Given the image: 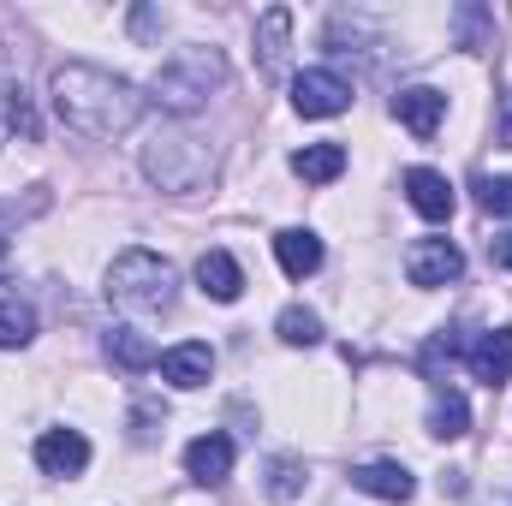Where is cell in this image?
<instances>
[{
    "label": "cell",
    "instance_id": "cell-16",
    "mask_svg": "<svg viewBox=\"0 0 512 506\" xmlns=\"http://www.w3.org/2000/svg\"><path fill=\"white\" fill-rule=\"evenodd\" d=\"M292 173H298L304 185H334V179L346 173V143H304V149L292 155Z\"/></svg>",
    "mask_w": 512,
    "mask_h": 506
},
{
    "label": "cell",
    "instance_id": "cell-11",
    "mask_svg": "<svg viewBox=\"0 0 512 506\" xmlns=\"http://www.w3.org/2000/svg\"><path fill=\"white\" fill-rule=\"evenodd\" d=\"M465 364H471V376L483 381V387H501V381H512V328L477 334V340L465 346Z\"/></svg>",
    "mask_w": 512,
    "mask_h": 506
},
{
    "label": "cell",
    "instance_id": "cell-12",
    "mask_svg": "<svg viewBox=\"0 0 512 506\" xmlns=\"http://www.w3.org/2000/svg\"><path fill=\"white\" fill-rule=\"evenodd\" d=\"M209 376H215V352H209L203 340H185V346L161 352V381H167V387L191 393V387H203Z\"/></svg>",
    "mask_w": 512,
    "mask_h": 506
},
{
    "label": "cell",
    "instance_id": "cell-10",
    "mask_svg": "<svg viewBox=\"0 0 512 506\" xmlns=\"http://www.w3.org/2000/svg\"><path fill=\"white\" fill-rule=\"evenodd\" d=\"M405 197H411V209H417L423 221H453V209H459L447 173H435V167H411V173H405Z\"/></svg>",
    "mask_w": 512,
    "mask_h": 506
},
{
    "label": "cell",
    "instance_id": "cell-24",
    "mask_svg": "<svg viewBox=\"0 0 512 506\" xmlns=\"http://www.w3.org/2000/svg\"><path fill=\"white\" fill-rule=\"evenodd\" d=\"M268 471H274V483H268V489H274L280 501H292V495H298V483H304V465H298V459H274Z\"/></svg>",
    "mask_w": 512,
    "mask_h": 506
},
{
    "label": "cell",
    "instance_id": "cell-8",
    "mask_svg": "<svg viewBox=\"0 0 512 506\" xmlns=\"http://www.w3.org/2000/svg\"><path fill=\"white\" fill-rule=\"evenodd\" d=\"M36 465H42L48 477H78V471L90 465V441H84L78 429H42V435H36Z\"/></svg>",
    "mask_w": 512,
    "mask_h": 506
},
{
    "label": "cell",
    "instance_id": "cell-3",
    "mask_svg": "<svg viewBox=\"0 0 512 506\" xmlns=\"http://www.w3.org/2000/svg\"><path fill=\"white\" fill-rule=\"evenodd\" d=\"M215 84H227V60L215 54V48H185V54H173L161 72H155V102L167 108V114H191V108H203L209 102V90Z\"/></svg>",
    "mask_w": 512,
    "mask_h": 506
},
{
    "label": "cell",
    "instance_id": "cell-13",
    "mask_svg": "<svg viewBox=\"0 0 512 506\" xmlns=\"http://www.w3.org/2000/svg\"><path fill=\"white\" fill-rule=\"evenodd\" d=\"M352 489H364V495H376V501L405 506L411 495H417V477H411L405 465H393V459H370V465L352 471Z\"/></svg>",
    "mask_w": 512,
    "mask_h": 506
},
{
    "label": "cell",
    "instance_id": "cell-27",
    "mask_svg": "<svg viewBox=\"0 0 512 506\" xmlns=\"http://www.w3.org/2000/svg\"><path fill=\"white\" fill-rule=\"evenodd\" d=\"M507 143H512V114H507Z\"/></svg>",
    "mask_w": 512,
    "mask_h": 506
},
{
    "label": "cell",
    "instance_id": "cell-2",
    "mask_svg": "<svg viewBox=\"0 0 512 506\" xmlns=\"http://www.w3.org/2000/svg\"><path fill=\"white\" fill-rule=\"evenodd\" d=\"M108 304H120L131 316L173 310V268L155 251H120L114 268H108Z\"/></svg>",
    "mask_w": 512,
    "mask_h": 506
},
{
    "label": "cell",
    "instance_id": "cell-26",
    "mask_svg": "<svg viewBox=\"0 0 512 506\" xmlns=\"http://www.w3.org/2000/svg\"><path fill=\"white\" fill-rule=\"evenodd\" d=\"M489 256H495L501 268H512V233H501V239H489Z\"/></svg>",
    "mask_w": 512,
    "mask_h": 506
},
{
    "label": "cell",
    "instance_id": "cell-7",
    "mask_svg": "<svg viewBox=\"0 0 512 506\" xmlns=\"http://www.w3.org/2000/svg\"><path fill=\"white\" fill-rule=\"evenodd\" d=\"M393 120L405 131H417V137H435L441 120H447V96H441L435 84H405V90L393 96Z\"/></svg>",
    "mask_w": 512,
    "mask_h": 506
},
{
    "label": "cell",
    "instance_id": "cell-20",
    "mask_svg": "<svg viewBox=\"0 0 512 506\" xmlns=\"http://www.w3.org/2000/svg\"><path fill=\"white\" fill-rule=\"evenodd\" d=\"M108 358H114L120 370H155V364H161L155 340H143L137 328H108Z\"/></svg>",
    "mask_w": 512,
    "mask_h": 506
},
{
    "label": "cell",
    "instance_id": "cell-19",
    "mask_svg": "<svg viewBox=\"0 0 512 506\" xmlns=\"http://www.w3.org/2000/svg\"><path fill=\"white\" fill-rule=\"evenodd\" d=\"M30 334H36V310L0 280V346H30Z\"/></svg>",
    "mask_w": 512,
    "mask_h": 506
},
{
    "label": "cell",
    "instance_id": "cell-6",
    "mask_svg": "<svg viewBox=\"0 0 512 506\" xmlns=\"http://www.w3.org/2000/svg\"><path fill=\"white\" fill-rule=\"evenodd\" d=\"M459 274H465V256H459V245H447V239H417L411 256H405V280L423 286V292H435V286H447Z\"/></svg>",
    "mask_w": 512,
    "mask_h": 506
},
{
    "label": "cell",
    "instance_id": "cell-9",
    "mask_svg": "<svg viewBox=\"0 0 512 506\" xmlns=\"http://www.w3.org/2000/svg\"><path fill=\"white\" fill-rule=\"evenodd\" d=\"M185 477H191L197 489H221V483L233 477V441H227V435H197V441L185 447Z\"/></svg>",
    "mask_w": 512,
    "mask_h": 506
},
{
    "label": "cell",
    "instance_id": "cell-17",
    "mask_svg": "<svg viewBox=\"0 0 512 506\" xmlns=\"http://www.w3.org/2000/svg\"><path fill=\"white\" fill-rule=\"evenodd\" d=\"M274 256H280V268H286L292 280H304V274L322 268V239H316L310 227H286V233L274 239Z\"/></svg>",
    "mask_w": 512,
    "mask_h": 506
},
{
    "label": "cell",
    "instance_id": "cell-21",
    "mask_svg": "<svg viewBox=\"0 0 512 506\" xmlns=\"http://www.w3.org/2000/svg\"><path fill=\"white\" fill-rule=\"evenodd\" d=\"M6 131L36 137V114H30V102H24L18 78H12V72H6V60H0V137H6Z\"/></svg>",
    "mask_w": 512,
    "mask_h": 506
},
{
    "label": "cell",
    "instance_id": "cell-1",
    "mask_svg": "<svg viewBox=\"0 0 512 506\" xmlns=\"http://www.w3.org/2000/svg\"><path fill=\"white\" fill-rule=\"evenodd\" d=\"M54 114L84 137H126L143 120V96L131 78H114L102 66H84V60H66L54 72Z\"/></svg>",
    "mask_w": 512,
    "mask_h": 506
},
{
    "label": "cell",
    "instance_id": "cell-22",
    "mask_svg": "<svg viewBox=\"0 0 512 506\" xmlns=\"http://www.w3.org/2000/svg\"><path fill=\"white\" fill-rule=\"evenodd\" d=\"M274 328H280V340H286V346H316V340H322V316H316V310H304V304H286Z\"/></svg>",
    "mask_w": 512,
    "mask_h": 506
},
{
    "label": "cell",
    "instance_id": "cell-25",
    "mask_svg": "<svg viewBox=\"0 0 512 506\" xmlns=\"http://www.w3.org/2000/svg\"><path fill=\"white\" fill-rule=\"evenodd\" d=\"M483 24H489V18H483V6H459V30H465V42H471V48H489Z\"/></svg>",
    "mask_w": 512,
    "mask_h": 506
},
{
    "label": "cell",
    "instance_id": "cell-15",
    "mask_svg": "<svg viewBox=\"0 0 512 506\" xmlns=\"http://www.w3.org/2000/svg\"><path fill=\"white\" fill-rule=\"evenodd\" d=\"M286 42H292V12H286V6H268V12L256 18V48H262V72H268V78H280Z\"/></svg>",
    "mask_w": 512,
    "mask_h": 506
},
{
    "label": "cell",
    "instance_id": "cell-14",
    "mask_svg": "<svg viewBox=\"0 0 512 506\" xmlns=\"http://www.w3.org/2000/svg\"><path fill=\"white\" fill-rule=\"evenodd\" d=\"M197 286H203L215 304H233V298L245 292V268H239L227 251H203L197 256Z\"/></svg>",
    "mask_w": 512,
    "mask_h": 506
},
{
    "label": "cell",
    "instance_id": "cell-5",
    "mask_svg": "<svg viewBox=\"0 0 512 506\" xmlns=\"http://www.w3.org/2000/svg\"><path fill=\"white\" fill-rule=\"evenodd\" d=\"M292 108L304 120H334V114L352 108V84L340 72H328V66H310V72L292 78Z\"/></svg>",
    "mask_w": 512,
    "mask_h": 506
},
{
    "label": "cell",
    "instance_id": "cell-4",
    "mask_svg": "<svg viewBox=\"0 0 512 506\" xmlns=\"http://www.w3.org/2000/svg\"><path fill=\"white\" fill-rule=\"evenodd\" d=\"M143 167H149V179L161 191H197L215 173V149L197 143V137H185V131H167V137H155V149L143 155Z\"/></svg>",
    "mask_w": 512,
    "mask_h": 506
},
{
    "label": "cell",
    "instance_id": "cell-18",
    "mask_svg": "<svg viewBox=\"0 0 512 506\" xmlns=\"http://www.w3.org/2000/svg\"><path fill=\"white\" fill-rule=\"evenodd\" d=\"M465 429H471L465 393H459V387H435V399H429V435H435V441H459Z\"/></svg>",
    "mask_w": 512,
    "mask_h": 506
},
{
    "label": "cell",
    "instance_id": "cell-23",
    "mask_svg": "<svg viewBox=\"0 0 512 506\" xmlns=\"http://www.w3.org/2000/svg\"><path fill=\"white\" fill-rule=\"evenodd\" d=\"M477 203H483L489 215L512 221V173H483V179H477Z\"/></svg>",
    "mask_w": 512,
    "mask_h": 506
}]
</instances>
